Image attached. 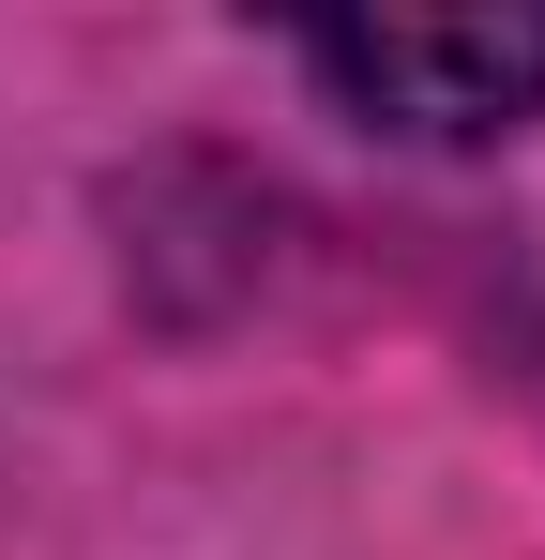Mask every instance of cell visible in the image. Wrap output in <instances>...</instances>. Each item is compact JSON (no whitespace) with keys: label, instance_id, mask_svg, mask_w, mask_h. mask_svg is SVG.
I'll use <instances>...</instances> for the list:
<instances>
[{"label":"cell","instance_id":"6da1fadb","mask_svg":"<svg viewBox=\"0 0 545 560\" xmlns=\"http://www.w3.org/2000/svg\"><path fill=\"white\" fill-rule=\"evenodd\" d=\"M303 61L394 137H500L545 106V0H379L318 15Z\"/></svg>","mask_w":545,"mask_h":560}]
</instances>
